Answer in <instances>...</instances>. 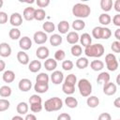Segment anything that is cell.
<instances>
[{
	"label": "cell",
	"mask_w": 120,
	"mask_h": 120,
	"mask_svg": "<svg viewBox=\"0 0 120 120\" xmlns=\"http://www.w3.org/2000/svg\"><path fill=\"white\" fill-rule=\"evenodd\" d=\"M91 13V8L88 5L82 3H77L72 8V14L77 17L78 19H84L87 18Z\"/></svg>",
	"instance_id": "obj_1"
},
{
	"label": "cell",
	"mask_w": 120,
	"mask_h": 120,
	"mask_svg": "<svg viewBox=\"0 0 120 120\" xmlns=\"http://www.w3.org/2000/svg\"><path fill=\"white\" fill-rule=\"evenodd\" d=\"M105 49L104 46L100 43H96V44H91L87 46L84 49V53L87 57H101L104 54Z\"/></svg>",
	"instance_id": "obj_2"
},
{
	"label": "cell",
	"mask_w": 120,
	"mask_h": 120,
	"mask_svg": "<svg viewBox=\"0 0 120 120\" xmlns=\"http://www.w3.org/2000/svg\"><path fill=\"white\" fill-rule=\"evenodd\" d=\"M44 109L46 112H57L63 107V100L58 97H53L47 99L44 103Z\"/></svg>",
	"instance_id": "obj_3"
},
{
	"label": "cell",
	"mask_w": 120,
	"mask_h": 120,
	"mask_svg": "<svg viewBox=\"0 0 120 120\" xmlns=\"http://www.w3.org/2000/svg\"><path fill=\"white\" fill-rule=\"evenodd\" d=\"M78 88H79V91H80V94L84 97V98H87L89 96H91V93H92V84L91 82L87 80V79H81L79 82H78Z\"/></svg>",
	"instance_id": "obj_4"
},
{
	"label": "cell",
	"mask_w": 120,
	"mask_h": 120,
	"mask_svg": "<svg viewBox=\"0 0 120 120\" xmlns=\"http://www.w3.org/2000/svg\"><path fill=\"white\" fill-rule=\"evenodd\" d=\"M105 63H106V67L108 68V70L110 71H115L118 68V61L116 56L113 53H108L105 56Z\"/></svg>",
	"instance_id": "obj_5"
},
{
	"label": "cell",
	"mask_w": 120,
	"mask_h": 120,
	"mask_svg": "<svg viewBox=\"0 0 120 120\" xmlns=\"http://www.w3.org/2000/svg\"><path fill=\"white\" fill-rule=\"evenodd\" d=\"M33 39H34L36 44L42 45V44H44L47 41L48 37H47V34L45 32H43V31H37L34 34V36H33Z\"/></svg>",
	"instance_id": "obj_6"
},
{
	"label": "cell",
	"mask_w": 120,
	"mask_h": 120,
	"mask_svg": "<svg viewBox=\"0 0 120 120\" xmlns=\"http://www.w3.org/2000/svg\"><path fill=\"white\" fill-rule=\"evenodd\" d=\"M9 22L12 26L18 27L22 23V16L19 12H13L9 17Z\"/></svg>",
	"instance_id": "obj_7"
},
{
	"label": "cell",
	"mask_w": 120,
	"mask_h": 120,
	"mask_svg": "<svg viewBox=\"0 0 120 120\" xmlns=\"http://www.w3.org/2000/svg\"><path fill=\"white\" fill-rule=\"evenodd\" d=\"M117 91V86L113 82H107L103 84V93L107 96H113Z\"/></svg>",
	"instance_id": "obj_8"
},
{
	"label": "cell",
	"mask_w": 120,
	"mask_h": 120,
	"mask_svg": "<svg viewBox=\"0 0 120 120\" xmlns=\"http://www.w3.org/2000/svg\"><path fill=\"white\" fill-rule=\"evenodd\" d=\"M19 46L22 51H27V50L31 49V47H32L31 38L27 36H24V37L21 38L20 40H19Z\"/></svg>",
	"instance_id": "obj_9"
},
{
	"label": "cell",
	"mask_w": 120,
	"mask_h": 120,
	"mask_svg": "<svg viewBox=\"0 0 120 120\" xmlns=\"http://www.w3.org/2000/svg\"><path fill=\"white\" fill-rule=\"evenodd\" d=\"M49 54H50V51L46 46H39L36 51V55L40 60L47 59L49 57Z\"/></svg>",
	"instance_id": "obj_10"
},
{
	"label": "cell",
	"mask_w": 120,
	"mask_h": 120,
	"mask_svg": "<svg viewBox=\"0 0 120 120\" xmlns=\"http://www.w3.org/2000/svg\"><path fill=\"white\" fill-rule=\"evenodd\" d=\"M18 87L22 92H28L32 87V82L27 78H23L20 80L18 83Z\"/></svg>",
	"instance_id": "obj_11"
},
{
	"label": "cell",
	"mask_w": 120,
	"mask_h": 120,
	"mask_svg": "<svg viewBox=\"0 0 120 120\" xmlns=\"http://www.w3.org/2000/svg\"><path fill=\"white\" fill-rule=\"evenodd\" d=\"M51 80L52 82L54 84H60L63 82L64 81V74L62 71L60 70H54L52 71V75H51Z\"/></svg>",
	"instance_id": "obj_12"
},
{
	"label": "cell",
	"mask_w": 120,
	"mask_h": 120,
	"mask_svg": "<svg viewBox=\"0 0 120 120\" xmlns=\"http://www.w3.org/2000/svg\"><path fill=\"white\" fill-rule=\"evenodd\" d=\"M11 47L7 42L0 43V56L2 57H8L11 54Z\"/></svg>",
	"instance_id": "obj_13"
},
{
	"label": "cell",
	"mask_w": 120,
	"mask_h": 120,
	"mask_svg": "<svg viewBox=\"0 0 120 120\" xmlns=\"http://www.w3.org/2000/svg\"><path fill=\"white\" fill-rule=\"evenodd\" d=\"M35 10H36V8H34L32 7L25 8L23 9V12H22V17L24 18V20L33 21L34 20V16H35Z\"/></svg>",
	"instance_id": "obj_14"
},
{
	"label": "cell",
	"mask_w": 120,
	"mask_h": 120,
	"mask_svg": "<svg viewBox=\"0 0 120 120\" xmlns=\"http://www.w3.org/2000/svg\"><path fill=\"white\" fill-rule=\"evenodd\" d=\"M17 60L22 65H28L30 62L29 56L24 51H20L17 52Z\"/></svg>",
	"instance_id": "obj_15"
},
{
	"label": "cell",
	"mask_w": 120,
	"mask_h": 120,
	"mask_svg": "<svg viewBox=\"0 0 120 120\" xmlns=\"http://www.w3.org/2000/svg\"><path fill=\"white\" fill-rule=\"evenodd\" d=\"M67 41L69 43V44H72V45H75L78 41H79V38H80V36L77 32L75 31H70L68 33L67 35Z\"/></svg>",
	"instance_id": "obj_16"
},
{
	"label": "cell",
	"mask_w": 120,
	"mask_h": 120,
	"mask_svg": "<svg viewBox=\"0 0 120 120\" xmlns=\"http://www.w3.org/2000/svg\"><path fill=\"white\" fill-rule=\"evenodd\" d=\"M44 67L45 69L48 71H54L57 68V61H55L52 58H47L44 62Z\"/></svg>",
	"instance_id": "obj_17"
},
{
	"label": "cell",
	"mask_w": 120,
	"mask_h": 120,
	"mask_svg": "<svg viewBox=\"0 0 120 120\" xmlns=\"http://www.w3.org/2000/svg\"><path fill=\"white\" fill-rule=\"evenodd\" d=\"M34 89L38 94L46 93L49 89V83L48 82H36L34 85Z\"/></svg>",
	"instance_id": "obj_18"
},
{
	"label": "cell",
	"mask_w": 120,
	"mask_h": 120,
	"mask_svg": "<svg viewBox=\"0 0 120 120\" xmlns=\"http://www.w3.org/2000/svg\"><path fill=\"white\" fill-rule=\"evenodd\" d=\"M79 40H80L81 44L84 48H86L87 46H89V45L92 44V38H91V36L88 33H83L82 35H81Z\"/></svg>",
	"instance_id": "obj_19"
},
{
	"label": "cell",
	"mask_w": 120,
	"mask_h": 120,
	"mask_svg": "<svg viewBox=\"0 0 120 120\" xmlns=\"http://www.w3.org/2000/svg\"><path fill=\"white\" fill-rule=\"evenodd\" d=\"M41 66H42V65H41V62H40L39 60H32V61L29 62V64H28V69H29L31 72L36 73V72H38V71L40 70Z\"/></svg>",
	"instance_id": "obj_20"
},
{
	"label": "cell",
	"mask_w": 120,
	"mask_h": 120,
	"mask_svg": "<svg viewBox=\"0 0 120 120\" xmlns=\"http://www.w3.org/2000/svg\"><path fill=\"white\" fill-rule=\"evenodd\" d=\"M2 79L5 82L7 83H10V82H13L14 80H15V73L14 71L12 70H6L4 73H3V76H2Z\"/></svg>",
	"instance_id": "obj_21"
},
{
	"label": "cell",
	"mask_w": 120,
	"mask_h": 120,
	"mask_svg": "<svg viewBox=\"0 0 120 120\" xmlns=\"http://www.w3.org/2000/svg\"><path fill=\"white\" fill-rule=\"evenodd\" d=\"M28 110H29V106L26 102H19L17 107H16V111L17 112L19 113V115H23V114H27L28 112Z\"/></svg>",
	"instance_id": "obj_22"
},
{
	"label": "cell",
	"mask_w": 120,
	"mask_h": 120,
	"mask_svg": "<svg viewBox=\"0 0 120 120\" xmlns=\"http://www.w3.org/2000/svg\"><path fill=\"white\" fill-rule=\"evenodd\" d=\"M110 78L111 77H110V74L108 72H105V71L100 72L97 78V82L98 84H105V83L110 82Z\"/></svg>",
	"instance_id": "obj_23"
},
{
	"label": "cell",
	"mask_w": 120,
	"mask_h": 120,
	"mask_svg": "<svg viewBox=\"0 0 120 120\" xmlns=\"http://www.w3.org/2000/svg\"><path fill=\"white\" fill-rule=\"evenodd\" d=\"M57 30L60 34H67L69 30V23L68 21H61L57 24Z\"/></svg>",
	"instance_id": "obj_24"
},
{
	"label": "cell",
	"mask_w": 120,
	"mask_h": 120,
	"mask_svg": "<svg viewBox=\"0 0 120 120\" xmlns=\"http://www.w3.org/2000/svg\"><path fill=\"white\" fill-rule=\"evenodd\" d=\"M63 41V38L62 37L59 35V34H52L51 37H50V43L52 46H59Z\"/></svg>",
	"instance_id": "obj_25"
},
{
	"label": "cell",
	"mask_w": 120,
	"mask_h": 120,
	"mask_svg": "<svg viewBox=\"0 0 120 120\" xmlns=\"http://www.w3.org/2000/svg\"><path fill=\"white\" fill-rule=\"evenodd\" d=\"M86 104L88 107L90 108H96L98 106L99 104V99L98 97L96 96H89L87 97V99H86Z\"/></svg>",
	"instance_id": "obj_26"
},
{
	"label": "cell",
	"mask_w": 120,
	"mask_h": 120,
	"mask_svg": "<svg viewBox=\"0 0 120 120\" xmlns=\"http://www.w3.org/2000/svg\"><path fill=\"white\" fill-rule=\"evenodd\" d=\"M72 28L75 30V32L77 31H81L82 30L84 27H85V22L83 20H81V19H77L75 21L72 22V24H71Z\"/></svg>",
	"instance_id": "obj_27"
},
{
	"label": "cell",
	"mask_w": 120,
	"mask_h": 120,
	"mask_svg": "<svg viewBox=\"0 0 120 120\" xmlns=\"http://www.w3.org/2000/svg\"><path fill=\"white\" fill-rule=\"evenodd\" d=\"M76 67L78 68H80V69H84L85 68H87L88 67V65H89V61H88V59L86 58V57H79L78 58V60L76 61Z\"/></svg>",
	"instance_id": "obj_28"
},
{
	"label": "cell",
	"mask_w": 120,
	"mask_h": 120,
	"mask_svg": "<svg viewBox=\"0 0 120 120\" xmlns=\"http://www.w3.org/2000/svg\"><path fill=\"white\" fill-rule=\"evenodd\" d=\"M90 68L94 71H100L104 68V63L101 60H93L90 63Z\"/></svg>",
	"instance_id": "obj_29"
},
{
	"label": "cell",
	"mask_w": 120,
	"mask_h": 120,
	"mask_svg": "<svg viewBox=\"0 0 120 120\" xmlns=\"http://www.w3.org/2000/svg\"><path fill=\"white\" fill-rule=\"evenodd\" d=\"M98 22H99V23L102 24V25H108V24L111 23L112 18H111V16H110L109 14H107V13H102V14H100V15L98 16Z\"/></svg>",
	"instance_id": "obj_30"
},
{
	"label": "cell",
	"mask_w": 120,
	"mask_h": 120,
	"mask_svg": "<svg viewBox=\"0 0 120 120\" xmlns=\"http://www.w3.org/2000/svg\"><path fill=\"white\" fill-rule=\"evenodd\" d=\"M65 104H66L68 108L74 109V108H76V107L78 106V100H77V98H75L74 97L69 96V97L66 98V99H65Z\"/></svg>",
	"instance_id": "obj_31"
},
{
	"label": "cell",
	"mask_w": 120,
	"mask_h": 120,
	"mask_svg": "<svg viewBox=\"0 0 120 120\" xmlns=\"http://www.w3.org/2000/svg\"><path fill=\"white\" fill-rule=\"evenodd\" d=\"M42 28H43V30H44L43 32H45V33H52V32L55 30V25H54V23H53L52 22L48 21V22H43Z\"/></svg>",
	"instance_id": "obj_32"
},
{
	"label": "cell",
	"mask_w": 120,
	"mask_h": 120,
	"mask_svg": "<svg viewBox=\"0 0 120 120\" xmlns=\"http://www.w3.org/2000/svg\"><path fill=\"white\" fill-rule=\"evenodd\" d=\"M8 37L12 39V40H17L19 38H21V31L17 28V27H13L9 30L8 32Z\"/></svg>",
	"instance_id": "obj_33"
},
{
	"label": "cell",
	"mask_w": 120,
	"mask_h": 120,
	"mask_svg": "<svg viewBox=\"0 0 120 120\" xmlns=\"http://www.w3.org/2000/svg\"><path fill=\"white\" fill-rule=\"evenodd\" d=\"M100 8L105 12L110 11L112 8V0H101L100 1Z\"/></svg>",
	"instance_id": "obj_34"
},
{
	"label": "cell",
	"mask_w": 120,
	"mask_h": 120,
	"mask_svg": "<svg viewBox=\"0 0 120 120\" xmlns=\"http://www.w3.org/2000/svg\"><path fill=\"white\" fill-rule=\"evenodd\" d=\"M12 93L11 88L8 85H3L0 87V96L2 98H8Z\"/></svg>",
	"instance_id": "obj_35"
},
{
	"label": "cell",
	"mask_w": 120,
	"mask_h": 120,
	"mask_svg": "<svg viewBox=\"0 0 120 120\" xmlns=\"http://www.w3.org/2000/svg\"><path fill=\"white\" fill-rule=\"evenodd\" d=\"M46 17V12L43 8H38L35 10V16H34V20L37 21H43Z\"/></svg>",
	"instance_id": "obj_36"
},
{
	"label": "cell",
	"mask_w": 120,
	"mask_h": 120,
	"mask_svg": "<svg viewBox=\"0 0 120 120\" xmlns=\"http://www.w3.org/2000/svg\"><path fill=\"white\" fill-rule=\"evenodd\" d=\"M102 33H103V27L102 26H96L92 30V36L96 39H101Z\"/></svg>",
	"instance_id": "obj_37"
},
{
	"label": "cell",
	"mask_w": 120,
	"mask_h": 120,
	"mask_svg": "<svg viewBox=\"0 0 120 120\" xmlns=\"http://www.w3.org/2000/svg\"><path fill=\"white\" fill-rule=\"evenodd\" d=\"M70 52L73 56L75 57H80L82 53V46L81 45H73L70 49Z\"/></svg>",
	"instance_id": "obj_38"
},
{
	"label": "cell",
	"mask_w": 120,
	"mask_h": 120,
	"mask_svg": "<svg viewBox=\"0 0 120 120\" xmlns=\"http://www.w3.org/2000/svg\"><path fill=\"white\" fill-rule=\"evenodd\" d=\"M49 80H50V77L45 72H40L36 77V82H48L49 83Z\"/></svg>",
	"instance_id": "obj_39"
},
{
	"label": "cell",
	"mask_w": 120,
	"mask_h": 120,
	"mask_svg": "<svg viewBox=\"0 0 120 120\" xmlns=\"http://www.w3.org/2000/svg\"><path fill=\"white\" fill-rule=\"evenodd\" d=\"M65 83L68 84V85H72V86H75L76 82H77V77L75 74H68L66 78H65Z\"/></svg>",
	"instance_id": "obj_40"
},
{
	"label": "cell",
	"mask_w": 120,
	"mask_h": 120,
	"mask_svg": "<svg viewBox=\"0 0 120 120\" xmlns=\"http://www.w3.org/2000/svg\"><path fill=\"white\" fill-rule=\"evenodd\" d=\"M62 90L65 94L67 95H72L74 92H75V86H72V85H68L65 82H63L62 84Z\"/></svg>",
	"instance_id": "obj_41"
},
{
	"label": "cell",
	"mask_w": 120,
	"mask_h": 120,
	"mask_svg": "<svg viewBox=\"0 0 120 120\" xmlns=\"http://www.w3.org/2000/svg\"><path fill=\"white\" fill-rule=\"evenodd\" d=\"M10 106V102L7 98H0V112L8 110Z\"/></svg>",
	"instance_id": "obj_42"
},
{
	"label": "cell",
	"mask_w": 120,
	"mask_h": 120,
	"mask_svg": "<svg viewBox=\"0 0 120 120\" xmlns=\"http://www.w3.org/2000/svg\"><path fill=\"white\" fill-rule=\"evenodd\" d=\"M66 57V52L64 50H57L54 52V60L55 61H62Z\"/></svg>",
	"instance_id": "obj_43"
},
{
	"label": "cell",
	"mask_w": 120,
	"mask_h": 120,
	"mask_svg": "<svg viewBox=\"0 0 120 120\" xmlns=\"http://www.w3.org/2000/svg\"><path fill=\"white\" fill-rule=\"evenodd\" d=\"M74 67V64L71 60H64L63 63H62V68L64 70L66 71H68V70H71Z\"/></svg>",
	"instance_id": "obj_44"
},
{
	"label": "cell",
	"mask_w": 120,
	"mask_h": 120,
	"mask_svg": "<svg viewBox=\"0 0 120 120\" xmlns=\"http://www.w3.org/2000/svg\"><path fill=\"white\" fill-rule=\"evenodd\" d=\"M29 103L30 104H37V103H42V98H40V96L35 94L32 95L29 98Z\"/></svg>",
	"instance_id": "obj_45"
},
{
	"label": "cell",
	"mask_w": 120,
	"mask_h": 120,
	"mask_svg": "<svg viewBox=\"0 0 120 120\" xmlns=\"http://www.w3.org/2000/svg\"><path fill=\"white\" fill-rule=\"evenodd\" d=\"M43 108L42 103H37V104H30V110L33 112H41Z\"/></svg>",
	"instance_id": "obj_46"
},
{
	"label": "cell",
	"mask_w": 120,
	"mask_h": 120,
	"mask_svg": "<svg viewBox=\"0 0 120 120\" xmlns=\"http://www.w3.org/2000/svg\"><path fill=\"white\" fill-rule=\"evenodd\" d=\"M111 49L113 52H116V53L120 52V41H118V40L113 41L111 45Z\"/></svg>",
	"instance_id": "obj_47"
},
{
	"label": "cell",
	"mask_w": 120,
	"mask_h": 120,
	"mask_svg": "<svg viewBox=\"0 0 120 120\" xmlns=\"http://www.w3.org/2000/svg\"><path fill=\"white\" fill-rule=\"evenodd\" d=\"M112 36V31L108 27H103V33H102V38L101 39H108Z\"/></svg>",
	"instance_id": "obj_48"
},
{
	"label": "cell",
	"mask_w": 120,
	"mask_h": 120,
	"mask_svg": "<svg viewBox=\"0 0 120 120\" xmlns=\"http://www.w3.org/2000/svg\"><path fill=\"white\" fill-rule=\"evenodd\" d=\"M38 7H39V8H46L50 5V0H37L36 1Z\"/></svg>",
	"instance_id": "obj_49"
},
{
	"label": "cell",
	"mask_w": 120,
	"mask_h": 120,
	"mask_svg": "<svg viewBox=\"0 0 120 120\" xmlns=\"http://www.w3.org/2000/svg\"><path fill=\"white\" fill-rule=\"evenodd\" d=\"M8 22V14L5 11H0V24H5Z\"/></svg>",
	"instance_id": "obj_50"
},
{
	"label": "cell",
	"mask_w": 120,
	"mask_h": 120,
	"mask_svg": "<svg viewBox=\"0 0 120 120\" xmlns=\"http://www.w3.org/2000/svg\"><path fill=\"white\" fill-rule=\"evenodd\" d=\"M98 120H112V116L108 112H102L98 115Z\"/></svg>",
	"instance_id": "obj_51"
},
{
	"label": "cell",
	"mask_w": 120,
	"mask_h": 120,
	"mask_svg": "<svg viewBox=\"0 0 120 120\" xmlns=\"http://www.w3.org/2000/svg\"><path fill=\"white\" fill-rule=\"evenodd\" d=\"M57 120H71V116L67 112H62L57 116Z\"/></svg>",
	"instance_id": "obj_52"
},
{
	"label": "cell",
	"mask_w": 120,
	"mask_h": 120,
	"mask_svg": "<svg viewBox=\"0 0 120 120\" xmlns=\"http://www.w3.org/2000/svg\"><path fill=\"white\" fill-rule=\"evenodd\" d=\"M112 22L115 26H120V14H116L112 18Z\"/></svg>",
	"instance_id": "obj_53"
},
{
	"label": "cell",
	"mask_w": 120,
	"mask_h": 120,
	"mask_svg": "<svg viewBox=\"0 0 120 120\" xmlns=\"http://www.w3.org/2000/svg\"><path fill=\"white\" fill-rule=\"evenodd\" d=\"M24 120H37V117L33 113H27L25 118H24Z\"/></svg>",
	"instance_id": "obj_54"
},
{
	"label": "cell",
	"mask_w": 120,
	"mask_h": 120,
	"mask_svg": "<svg viewBox=\"0 0 120 120\" xmlns=\"http://www.w3.org/2000/svg\"><path fill=\"white\" fill-rule=\"evenodd\" d=\"M113 7H114V9L117 12H120V0H116L113 4Z\"/></svg>",
	"instance_id": "obj_55"
},
{
	"label": "cell",
	"mask_w": 120,
	"mask_h": 120,
	"mask_svg": "<svg viewBox=\"0 0 120 120\" xmlns=\"http://www.w3.org/2000/svg\"><path fill=\"white\" fill-rule=\"evenodd\" d=\"M5 68H6V63H5L4 60H1L0 59V72L4 71Z\"/></svg>",
	"instance_id": "obj_56"
},
{
	"label": "cell",
	"mask_w": 120,
	"mask_h": 120,
	"mask_svg": "<svg viewBox=\"0 0 120 120\" xmlns=\"http://www.w3.org/2000/svg\"><path fill=\"white\" fill-rule=\"evenodd\" d=\"M114 37H115V38H116V40H120V29L119 28H117L116 30H115V32H114Z\"/></svg>",
	"instance_id": "obj_57"
},
{
	"label": "cell",
	"mask_w": 120,
	"mask_h": 120,
	"mask_svg": "<svg viewBox=\"0 0 120 120\" xmlns=\"http://www.w3.org/2000/svg\"><path fill=\"white\" fill-rule=\"evenodd\" d=\"M113 105L116 108H120V98H116L113 101Z\"/></svg>",
	"instance_id": "obj_58"
},
{
	"label": "cell",
	"mask_w": 120,
	"mask_h": 120,
	"mask_svg": "<svg viewBox=\"0 0 120 120\" xmlns=\"http://www.w3.org/2000/svg\"><path fill=\"white\" fill-rule=\"evenodd\" d=\"M11 120H24V118H22V116L21 115H15L11 118Z\"/></svg>",
	"instance_id": "obj_59"
},
{
	"label": "cell",
	"mask_w": 120,
	"mask_h": 120,
	"mask_svg": "<svg viewBox=\"0 0 120 120\" xmlns=\"http://www.w3.org/2000/svg\"><path fill=\"white\" fill-rule=\"evenodd\" d=\"M119 76H120V75H118V76H117V78H116V83H117L118 85H120V82H119Z\"/></svg>",
	"instance_id": "obj_60"
},
{
	"label": "cell",
	"mask_w": 120,
	"mask_h": 120,
	"mask_svg": "<svg viewBox=\"0 0 120 120\" xmlns=\"http://www.w3.org/2000/svg\"><path fill=\"white\" fill-rule=\"evenodd\" d=\"M3 4H4V1L3 0H0V8L3 7Z\"/></svg>",
	"instance_id": "obj_61"
},
{
	"label": "cell",
	"mask_w": 120,
	"mask_h": 120,
	"mask_svg": "<svg viewBox=\"0 0 120 120\" xmlns=\"http://www.w3.org/2000/svg\"><path fill=\"white\" fill-rule=\"evenodd\" d=\"M117 120H119V119H117Z\"/></svg>",
	"instance_id": "obj_62"
}]
</instances>
